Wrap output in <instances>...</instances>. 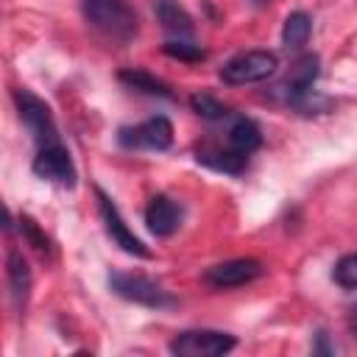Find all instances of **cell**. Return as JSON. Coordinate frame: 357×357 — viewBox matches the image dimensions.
<instances>
[{
	"label": "cell",
	"instance_id": "cell-14",
	"mask_svg": "<svg viewBox=\"0 0 357 357\" xmlns=\"http://www.w3.org/2000/svg\"><path fill=\"white\" fill-rule=\"evenodd\" d=\"M262 145V131L251 117L243 114H231V126H229V148L240 151V153H254Z\"/></svg>",
	"mask_w": 357,
	"mask_h": 357
},
{
	"label": "cell",
	"instance_id": "cell-16",
	"mask_svg": "<svg viewBox=\"0 0 357 357\" xmlns=\"http://www.w3.org/2000/svg\"><path fill=\"white\" fill-rule=\"evenodd\" d=\"M310 33H312V20L304 11H293L284 20V28H282V45L287 50H298V47L307 45Z\"/></svg>",
	"mask_w": 357,
	"mask_h": 357
},
{
	"label": "cell",
	"instance_id": "cell-9",
	"mask_svg": "<svg viewBox=\"0 0 357 357\" xmlns=\"http://www.w3.org/2000/svg\"><path fill=\"white\" fill-rule=\"evenodd\" d=\"M257 276H262V262L254 259V257H240V259H226V262H218V265L206 268L204 282L215 290H229V287L248 284Z\"/></svg>",
	"mask_w": 357,
	"mask_h": 357
},
{
	"label": "cell",
	"instance_id": "cell-2",
	"mask_svg": "<svg viewBox=\"0 0 357 357\" xmlns=\"http://www.w3.org/2000/svg\"><path fill=\"white\" fill-rule=\"evenodd\" d=\"M279 67L276 53L271 50H245L231 56L220 67V81L229 86H245V84H259L268 81Z\"/></svg>",
	"mask_w": 357,
	"mask_h": 357
},
{
	"label": "cell",
	"instance_id": "cell-21",
	"mask_svg": "<svg viewBox=\"0 0 357 357\" xmlns=\"http://www.w3.org/2000/svg\"><path fill=\"white\" fill-rule=\"evenodd\" d=\"M165 53L178 59V61H201L204 59V50L192 42H184V39H173V42H165Z\"/></svg>",
	"mask_w": 357,
	"mask_h": 357
},
{
	"label": "cell",
	"instance_id": "cell-22",
	"mask_svg": "<svg viewBox=\"0 0 357 357\" xmlns=\"http://www.w3.org/2000/svg\"><path fill=\"white\" fill-rule=\"evenodd\" d=\"M349 329H351V335L357 337V307H354L351 315H349Z\"/></svg>",
	"mask_w": 357,
	"mask_h": 357
},
{
	"label": "cell",
	"instance_id": "cell-11",
	"mask_svg": "<svg viewBox=\"0 0 357 357\" xmlns=\"http://www.w3.org/2000/svg\"><path fill=\"white\" fill-rule=\"evenodd\" d=\"M181 204L173 201L170 195H153L148 209H145V223L156 237H170L181 226Z\"/></svg>",
	"mask_w": 357,
	"mask_h": 357
},
{
	"label": "cell",
	"instance_id": "cell-7",
	"mask_svg": "<svg viewBox=\"0 0 357 357\" xmlns=\"http://www.w3.org/2000/svg\"><path fill=\"white\" fill-rule=\"evenodd\" d=\"M33 173L39 178L53 181V184L67 187V190H73L75 187V178H78V170L73 165V156H70V151L61 142L45 145V148L36 151V156H33Z\"/></svg>",
	"mask_w": 357,
	"mask_h": 357
},
{
	"label": "cell",
	"instance_id": "cell-8",
	"mask_svg": "<svg viewBox=\"0 0 357 357\" xmlns=\"http://www.w3.org/2000/svg\"><path fill=\"white\" fill-rule=\"evenodd\" d=\"M95 195H98V209H100V218H103V226H106V234L112 237V243L114 245H120L126 254H131V257H151V251L145 248V243L128 229V223L123 220V215H120V209H117V204L98 187L95 190Z\"/></svg>",
	"mask_w": 357,
	"mask_h": 357
},
{
	"label": "cell",
	"instance_id": "cell-18",
	"mask_svg": "<svg viewBox=\"0 0 357 357\" xmlns=\"http://www.w3.org/2000/svg\"><path fill=\"white\" fill-rule=\"evenodd\" d=\"M190 106H192L195 114H201L204 120H226V117H231V109L223 106L218 98H212V95H206V92L192 95V98H190Z\"/></svg>",
	"mask_w": 357,
	"mask_h": 357
},
{
	"label": "cell",
	"instance_id": "cell-20",
	"mask_svg": "<svg viewBox=\"0 0 357 357\" xmlns=\"http://www.w3.org/2000/svg\"><path fill=\"white\" fill-rule=\"evenodd\" d=\"M20 231H22V237H25V240H28V243L42 254V257H45V254H50V240L42 234V229H39L28 215H20Z\"/></svg>",
	"mask_w": 357,
	"mask_h": 357
},
{
	"label": "cell",
	"instance_id": "cell-6",
	"mask_svg": "<svg viewBox=\"0 0 357 357\" xmlns=\"http://www.w3.org/2000/svg\"><path fill=\"white\" fill-rule=\"evenodd\" d=\"M117 142L123 148H145V151H167L173 145V126L167 117H151L137 126H126L117 131Z\"/></svg>",
	"mask_w": 357,
	"mask_h": 357
},
{
	"label": "cell",
	"instance_id": "cell-5",
	"mask_svg": "<svg viewBox=\"0 0 357 357\" xmlns=\"http://www.w3.org/2000/svg\"><path fill=\"white\" fill-rule=\"evenodd\" d=\"M234 349V337L218 329H187L170 340V354L176 357H218Z\"/></svg>",
	"mask_w": 357,
	"mask_h": 357
},
{
	"label": "cell",
	"instance_id": "cell-19",
	"mask_svg": "<svg viewBox=\"0 0 357 357\" xmlns=\"http://www.w3.org/2000/svg\"><path fill=\"white\" fill-rule=\"evenodd\" d=\"M332 279L346 290H357V254L340 257L332 268Z\"/></svg>",
	"mask_w": 357,
	"mask_h": 357
},
{
	"label": "cell",
	"instance_id": "cell-4",
	"mask_svg": "<svg viewBox=\"0 0 357 357\" xmlns=\"http://www.w3.org/2000/svg\"><path fill=\"white\" fill-rule=\"evenodd\" d=\"M109 287L120 298L142 304V307H151V310H170V307L178 304L159 282H153L148 276H139V273H112L109 276Z\"/></svg>",
	"mask_w": 357,
	"mask_h": 357
},
{
	"label": "cell",
	"instance_id": "cell-15",
	"mask_svg": "<svg viewBox=\"0 0 357 357\" xmlns=\"http://www.w3.org/2000/svg\"><path fill=\"white\" fill-rule=\"evenodd\" d=\"M153 14H156V20L162 22L165 31L178 33V36H190L192 33V20L178 6V0H153Z\"/></svg>",
	"mask_w": 357,
	"mask_h": 357
},
{
	"label": "cell",
	"instance_id": "cell-13",
	"mask_svg": "<svg viewBox=\"0 0 357 357\" xmlns=\"http://www.w3.org/2000/svg\"><path fill=\"white\" fill-rule=\"evenodd\" d=\"M6 273H8L11 301H14L17 310H22L28 304V296H31V268H28L25 257L17 248L8 251V268H6Z\"/></svg>",
	"mask_w": 357,
	"mask_h": 357
},
{
	"label": "cell",
	"instance_id": "cell-1",
	"mask_svg": "<svg viewBox=\"0 0 357 357\" xmlns=\"http://www.w3.org/2000/svg\"><path fill=\"white\" fill-rule=\"evenodd\" d=\"M84 17L114 42H128L137 33V14L126 0H84Z\"/></svg>",
	"mask_w": 357,
	"mask_h": 357
},
{
	"label": "cell",
	"instance_id": "cell-12",
	"mask_svg": "<svg viewBox=\"0 0 357 357\" xmlns=\"http://www.w3.org/2000/svg\"><path fill=\"white\" fill-rule=\"evenodd\" d=\"M195 159H198L201 165L212 167V170L231 173V176L243 173V167H245V162H248L245 153H240V151H234V148H218V145H204V148H198V151H195Z\"/></svg>",
	"mask_w": 357,
	"mask_h": 357
},
{
	"label": "cell",
	"instance_id": "cell-3",
	"mask_svg": "<svg viewBox=\"0 0 357 357\" xmlns=\"http://www.w3.org/2000/svg\"><path fill=\"white\" fill-rule=\"evenodd\" d=\"M14 103H17L20 120L25 123V128L31 131V137H33V142L39 148L61 142L56 120H53V112L42 98H36L31 89H14Z\"/></svg>",
	"mask_w": 357,
	"mask_h": 357
},
{
	"label": "cell",
	"instance_id": "cell-17",
	"mask_svg": "<svg viewBox=\"0 0 357 357\" xmlns=\"http://www.w3.org/2000/svg\"><path fill=\"white\" fill-rule=\"evenodd\" d=\"M120 81L128 84L131 89L145 92V95H162V98H170V95H173L165 81H159L156 75H151V73H145V70H123V73H120Z\"/></svg>",
	"mask_w": 357,
	"mask_h": 357
},
{
	"label": "cell",
	"instance_id": "cell-10",
	"mask_svg": "<svg viewBox=\"0 0 357 357\" xmlns=\"http://www.w3.org/2000/svg\"><path fill=\"white\" fill-rule=\"evenodd\" d=\"M315 78H318V56H312V53H310V56H301V59L290 67V73L284 75V81L276 86V95L284 98V100L293 103V106H301L304 98L310 95Z\"/></svg>",
	"mask_w": 357,
	"mask_h": 357
}]
</instances>
